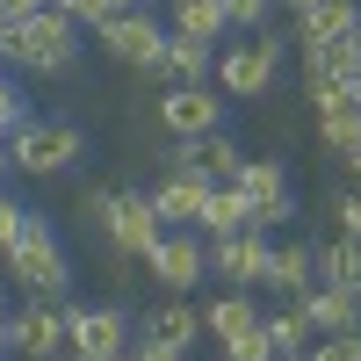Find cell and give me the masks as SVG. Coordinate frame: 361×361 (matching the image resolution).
I'll use <instances>...</instances> for the list:
<instances>
[{"instance_id": "11", "label": "cell", "mask_w": 361, "mask_h": 361, "mask_svg": "<svg viewBox=\"0 0 361 361\" xmlns=\"http://www.w3.org/2000/svg\"><path fill=\"white\" fill-rule=\"evenodd\" d=\"M145 267H152V282L166 289V296H188L202 275H209V246L195 231H166L152 253H145Z\"/></svg>"}, {"instance_id": "34", "label": "cell", "mask_w": 361, "mask_h": 361, "mask_svg": "<svg viewBox=\"0 0 361 361\" xmlns=\"http://www.w3.org/2000/svg\"><path fill=\"white\" fill-rule=\"evenodd\" d=\"M116 195H123V188H80V217H87V224H109Z\"/></svg>"}, {"instance_id": "12", "label": "cell", "mask_w": 361, "mask_h": 361, "mask_svg": "<svg viewBox=\"0 0 361 361\" xmlns=\"http://www.w3.org/2000/svg\"><path fill=\"white\" fill-rule=\"evenodd\" d=\"M130 318L116 311V304H102V311H87V304H73V354H87V361H123L130 354Z\"/></svg>"}, {"instance_id": "23", "label": "cell", "mask_w": 361, "mask_h": 361, "mask_svg": "<svg viewBox=\"0 0 361 361\" xmlns=\"http://www.w3.org/2000/svg\"><path fill=\"white\" fill-rule=\"evenodd\" d=\"M166 29H188V37H202V44H224V29H238V22H231L224 0H173Z\"/></svg>"}, {"instance_id": "7", "label": "cell", "mask_w": 361, "mask_h": 361, "mask_svg": "<svg viewBox=\"0 0 361 361\" xmlns=\"http://www.w3.org/2000/svg\"><path fill=\"white\" fill-rule=\"evenodd\" d=\"M109 246L116 253H123V260H145V253H152L159 246V238H166V217H159V202L152 195H137V188H123V195H116V209H109Z\"/></svg>"}, {"instance_id": "8", "label": "cell", "mask_w": 361, "mask_h": 361, "mask_svg": "<svg viewBox=\"0 0 361 361\" xmlns=\"http://www.w3.org/2000/svg\"><path fill=\"white\" fill-rule=\"evenodd\" d=\"M166 173H195V180H209V188H231V180L246 173V152H238L224 130H209V137H173Z\"/></svg>"}, {"instance_id": "38", "label": "cell", "mask_w": 361, "mask_h": 361, "mask_svg": "<svg viewBox=\"0 0 361 361\" xmlns=\"http://www.w3.org/2000/svg\"><path fill=\"white\" fill-rule=\"evenodd\" d=\"M15 173V152H8V145H0V180H8Z\"/></svg>"}, {"instance_id": "19", "label": "cell", "mask_w": 361, "mask_h": 361, "mask_svg": "<svg viewBox=\"0 0 361 361\" xmlns=\"http://www.w3.org/2000/svg\"><path fill=\"white\" fill-rule=\"evenodd\" d=\"M267 289L275 296H304V289H318V246H275V267H267Z\"/></svg>"}, {"instance_id": "36", "label": "cell", "mask_w": 361, "mask_h": 361, "mask_svg": "<svg viewBox=\"0 0 361 361\" xmlns=\"http://www.w3.org/2000/svg\"><path fill=\"white\" fill-rule=\"evenodd\" d=\"M44 8H58V0H0V15H8V22H22V15H44Z\"/></svg>"}, {"instance_id": "30", "label": "cell", "mask_w": 361, "mask_h": 361, "mask_svg": "<svg viewBox=\"0 0 361 361\" xmlns=\"http://www.w3.org/2000/svg\"><path fill=\"white\" fill-rule=\"evenodd\" d=\"M123 361H188V347H173V340H159V333H137Z\"/></svg>"}, {"instance_id": "16", "label": "cell", "mask_w": 361, "mask_h": 361, "mask_svg": "<svg viewBox=\"0 0 361 361\" xmlns=\"http://www.w3.org/2000/svg\"><path fill=\"white\" fill-rule=\"evenodd\" d=\"M260 318H267V311L253 304V289H224L217 304L202 311V325H209V340H217V347H231V340H246V333H253Z\"/></svg>"}, {"instance_id": "6", "label": "cell", "mask_w": 361, "mask_h": 361, "mask_svg": "<svg viewBox=\"0 0 361 361\" xmlns=\"http://www.w3.org/2000/svg\"><path fill=\"white\" fill-rule=\"evenodd\" d=\"M159 123H166V137H209V130H224V87L173 80L159 94Z\"/></svg>"}, {"instance_id": "44", "label": "cell", "mask_w": 361, "mask_h": 361, "mask_svg": "<svg viewBox=\"0 0 361 361\" xmlns=\"http://www.w3.org/2000/svg\"><path fill=\"white\" fill-rule=\"evenodd\" d=\"M354 94H361V80H354Z\"/></svg>"}, {"instance_id": "45", "label": "cell", "mask_w": 361, "mask_h": 361, "mask_svg": "<svg viewBox=\"0 0 361 361\" xmlns=\"http://www.w3.org/2000/svg\"><path fill=\"white\" fill-rule=\"evenodd\" d=\"M0 361H8V354H0Z\"/></svg>"}, {"instance_id": "33", "label": "cell", "mask_w": 361, "mask_h": 361, "mask_svg": "<svg viewBox=\"0 0 361 361\" xmlns=\"http://www.w3.org/2000/svg\"><path fill=\"white\" fill-rule=\"evenodd\" d=\"M224 8H231V22H238V29H267V15H275L282 0H224Z\"/></svg>"}, {"instance_id": "22", "label": "cell", "mask_w": 361, "mask_h": 361, "mask_svg": "<svg viewBox=\"0 0 361 361\" xmlns=\"http://www.w3.org/2000/svg\"><path fill=\"white\" fill-rule=\"evenodd\" d=\"M354 22H361V0H311V8H296V37L318 44V37H340Z\"/></svg>"}, {"instance_id": "24", "label": "cell", "mask_w": 361, "mask_h": 361, "mask_svg": "<svg viewBox=\"0 0 361 361\" xmlns=\"http://www.w3.org/2000/svg\"><path fill=\"white\" fill-rule=\"evenodd\" d=\"M318 116V145H325V152H354V145H361V102H340V109H311Z\"/></svg>"}, {"instance_id": "5", "label": "cell", "mask_w": 361, "mask_h": 361, "mask_svg": "<svg viewBox=\"0 0 361 361\" xmlns=\"http://www.w3.org/2000/svg\"><path fill=\"white\" fill-rule=\"evenodd\" d=\"M8 152H15V173H66V166H80L87 159V137H80V123H37V116H29V123L8 137Z\"/></svg>"}, {"instance_id": "40", "label": "cell", "mask_w": 361, "mask_h": 361, "mask_svg": "<svg viewBox=\"0 0 361 361\" xmlns=\"http://www.w3.org/2000/svg\"><path fill=\"white\" fill-rule=\"evenodd\" d=\"M123 8H152V0H116V15H123Z\"/></svg>"}, {"instance_id": "20", "label": "cell", "mask_w": 361, "mask_h": 361, "mask_svg": "<svg viewBox=\"0 0 361 361\" xmlns=\"http://www.w3.org/2000/svg\"><path fill=\"white\" fill-rule=\"evenodd\" d=\"M217 44L188 37V29H166V80H209V66H217Z\"/></svg>"}, {"instance_id": "1", "label": "cell", "mask_w": 361, "mask_h": 361, "mask_svg": "<svg viewBox=\"0 0 361 361\" xmlns=\"http://www.w3.org/2000/svg\"><path fill=\"white\" fill-rule=\"evenodd\" d=\"M0 267H8V282L22 296H37V304H66L73 289V267H66V246H58V231L29 209V217L15 224V238L0 246Z\"/></svg>"}, {"instance_id": "13", "label": "cell", "mask_w": 361, "mask_h": 361, "mask_svg": "<svg viewBox=\"0 0 361 361\" xmlns=\"http://www.w3.org/2000/svg\"><path fill=\"white\" fill-rule=\"evenodd\" d=\"M238 188H246V202H253V217L260 224H289V166L282 159H246V173H238Z\"/></svg>"}, {"instance_id": "37", "label": "cell", "mask_w": 361, "mask_h": 361, "mask_svg": "<svg viewBox=\"0 0 361 361\" xmlns=\"http://www.w3.org/2000/svg\"><path fill=\"white\" fill-rule=\"evenodd\" d=\"M0 354H15V311H8V296H0Z\"/></svg>"}, {"instance_id": "10", "label": "cell", "mask_w": 361, "mask_h": 361, "mask_svg": "<svg viewBox=\"0 0 361 361\" xmlns=\"http://www.w3.org/2000/svg\"><path fill=\"white\" fill-rule=\"evenodd\" d=\"M267 267H275V246L267 231H231V238H209V275L231 282V289H260Z\"/></svg>"}, {"instance_id": "42", "label": "cell", "mask_w": 361, "mask_h": 361, "mask_svg": "<svg viewBox=\"0 0 361 361\" xmlns=\"http://www.w3.org/2000/svg\"><path fill=\"white\" fill-rule=\"evenodd\" d=\"M282 361H311V354H282Z\"/></svg>"}, {"instance_id": "29", "label": "cell", "mask_w": 361, "mask_h": 361, "mask_svg": "<svg viewBox=\"0 0 361 361\" xmlns=\"http://www.w3.org/2000/svg\"><path fill=\"white\" fill-rule=\"evenodd\" d=\"M22 123H29V109H22V87H15L8 73H0V145H8Z\"/></svg>"}, {"instance_id": "14", "label": "cell", "mask_w": 361, "mask_h": 361, "mask_svg": "<svg viewBox=\"0 0 361 361\" xmlns=\"http://www.w3.org/2000/svg\"><path fill=\"white\" fill-rule=\"evenodd\" d=\"M152 202H159L166 231H202V209H209V180H195V173H166L159 188H152Z\"/></svg>"}, {"instance_id": "3", "label": "cell", "mask_w": 361, "mask_h": 361, "mask_svg": "<svg viewBox=\"0 0 361 361\" xmlns=\"http://www.w3.org/2000/svg\"><path fill=\"white\" fill-rule=\"evenodd\" d=\"M94 44L116 58V66H130V73H166V22L152 8H123V15H109L94 29Z\"/></svg>"}, {"instance_id": "35", "label": "cell", "mask_w": 361, "mask_h": 361, "mask_svg": "<svg viewBox=\"0 0 361 361\" xmlns=\"http://www.w3.org/2000/svg\"><path fill=\"white\" fill-rule=\"evenodd\" d=\"M22 217H29V209H22L15 195H0V246H8V238H15V224H22Z\"/></svg>"}, {"instance_id": "39", "label": "cell", "mask_w": 361, "mask_h": 361, "mask_svg": "<svg viewBox=\"0 0 361 361\" xmlns=\"http://www.w3.org/2000/svg\"><path fill=\"white\" fill-rule=\"evenodd\" d=\"M347 173H354V180H361V145H354V152H347Z\"/></svg>"}, {"instance_id": "31", "label": "cell", "mask_w": 361, "mask_h": 361, "mask_svg": "<svg viewBox=\"0 0 361 361\" xmlns=\"http://www.w3.org/2000/svg\"><path fill=\"white\" fill-rule=\"evenodd\" d=\"M325 209H333V224H340L347 238H361V180H354L347 195H333V202H325Z\"/></svg>"}, {"instance_id": "28", "label": "cell", "mask_w": 361, "mask_h": 361, "mask_svg": "<svg viewBox=\"0 0 361 361\" xmlns=\"http://www.w3.org/2000/svg\"><path fill=\"white\" fill-rule=\"evenodd\" d=\"M224 361H282V354H275V340H267V318L253 325L246 340H231V347H224Z\"/></svg>"}, {"instance_id": "4", "label": "cell", "mask_w": 361, "mask_h": 361, "mask_svg": "<svg viewBox=\"0 0 361 361\" xmlns=\"http://www.w3.org/2000/svg\"><path fill=\"white\" fill-rule=\"evenodd\" d=\"M275 73H282V37H275V29H253V37H238L217 58V87L231 102H260L267 87H275Z\"/></svg>"}, {"instance_id": "27", "label": "cell", "mask_w": 361, "mask_h": 361, "mask_svg": "<svg viewBox=\"0 0 361 361\" xmlns=\"http://www.w3.org/2000/svg\"><path fill=\"white\" fill-rule=\"evenodd\" d=\"M311 361H361V325H354V333H318Z\"/></svg>"}, {"instance_id": "18", "label": "cell", "mask_w": 361, "mask_h": 361, "mask_svg": "<svg viewBox=\"0 0 361 361\" xmlns=\"http://www.w3.org/2000/svg\"><path fill=\"white\" fill-rule=\"evenodd\" d=\"M202 231L209 238H231V231H267L260 217H253V202H246V188H209V209H202Z\"/></svg>"}, {"instance_id": "15", "label": "cell", "mask_w": 361, "mask_h": 361, "mask_svg": "<svg viewBox=\"0 0 361 361\" xmlns=\"http://www.w3.org/2000/svg\"><path fill=\"white\" fill-rule=\"evenodd\" d=\"M304 73H325V80H361V22H354V29H340V37L304 44Z\"/></svg>"}, {"instance_id": "2", "label": "cell", "mask_w": 361, "mask_h": 361, "mask_svg": "<svg viewBox=\"0 0 361 361\" xmlns=\"http://www.w3.org/2000/svg\"><path fill=\"white\" fill-rule=\"evenodd\" d=\"M0 58H8V66H22V73H37V80L73 73V58H80V22L58 15V8L22 15V22H8V37H0Z\"/></svg>"}, {"instance_id": "26", "label": "cell", "mask_w": 361, "mask_h": 361, "mask_svg": "<svg viewBox=\"0 0 361 361\" xmlns=\"http://www.w3.org/2000/svg\"><path fill=\"white\" fill-rule=\"evenodd\" d=\"M267 340H275V354H311L318 325L304 318V304H289V311H275V318H267Z\"/></svg>"}, {"instance_id": "17", "label": "cell", "mask_w": 361, "mask_h": 361, "mask_svg": "<svg viewBox=\"0 0 361 361\" xmlns=\"http://www.w3.org/2000/svg\"><path fill=\"white\" fill-rule=\"evenodd\" d=\"M296 304H304V318L318 325V333H354V325H361V296H347V289H333V282L304 289Z\"/></svg>"}, {"instance_id": "43", "label": "cell", "mask_w": 361, "mask_h": 361, "mask_svg": "<svg viewBox=\"0 0 361 361\" xmlns=\"http://www.w3.org/2000/svg\"><path fill=\"white\" fill-rule=\"evenodd\" d=\"M0 37H8V15H0Z\"/></svg>"}, {"instance_id": "32", "label": "cell", "mask_w": 361, "mask_h": 361, "mask_svg": "<svg viewBox=\"0 0 361 361\" xmlns=\"http://www.w3.org/2000/svg\"><path fill=\"white\" fill-rule=\"evenodd\" d=\"M58 15H73L80 29H102V22L116 15V0H58Z\"/></svg>"}, {"instance_id": "25", "label": "cell", "mask_w": 361, "mask_h": 361, "mask_svg": "<svg viewBox=\"0 0 361 361\" xmlns=\"http://www.w3.org/2000/svg\"><path fill=\"white\" fill-rule=\"evenodd\" d=\"M145 333H159V340H173V347H195L209 325H202V311L188 304V296H173V304H159V318L145 325Z\"/></svg>"}, {"instance_id": "9", "label": "cell", "mask_w": 361, "mask_h": 361, "mask_svg": "<svg viewBox=\"0 0 361 361\" xmlns=\"http://www.w3.org/2000/svg\"><path fill=\"white\" fill-rule=\"evenodd\" d=\"M66 347H73V304H37L29 296L15 311V354L22 361H58Z\"/></svg>"}, {"instance_id": "21", "label": "cell", "mask_w": 361, "mask_h": 361, "mask_svg": "<svg viewBox=\"0 0 361 361\" xmlns=\"http://www.w3.org/2000/svg\"><path fill=\"white\" fill-rule=\"evenodd\" d=\"M318 282H333V289H347V296H361V238H325L318 246Z\"/></svg>"}, {"instance_id": "41", "label": "cell", "mask_w": 361, "mask_h": 361, "mask_svg": "<svg viewBox=\"0 0 361 361\" xmlns=\"http://www.w3.org/2000/svg\"><path fill=\"white\" fill-rule=\"evenodd\" d=\"M282 8H289V15H296V8H311V0H282Z\"/></svg>"}]
</instances>
